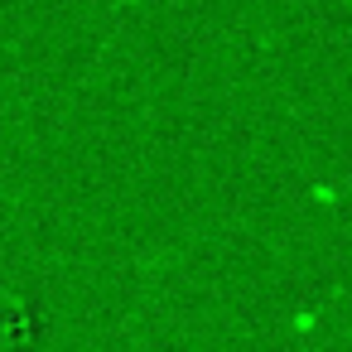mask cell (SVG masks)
Wrapping results in <instances>:
<instances>
[{
    "label": "cell",
    "instance_id": "obj_1",
    "mask_svg": "<svg viewBox=\"0 0 352 352\" xmlns=\"http://www.w3.org/2000/svg\"><path fill=\"white\" fill-rule=\"evenodd\" d=\"M309 198H314V203H323V208H333V203H338V188H333V184H314V188H309Z\"/></svg>",
    "mask_w": 352,
    "mask_h": 352
},
{
    "label": "cell",
    "instance_id": "obj_2",
    "mask_svg": "<svg viewBox=\"0 0 352 352\" xmlns=\"http://www.w3.org/2000/svg\"><path fill=\"white\" fill-rule=\"evenodd\" d=\"M309 328H318V309H314V314H309V309L294 314V333H309Z\"/></svg>",
    "mask_w": 352,
    "mask_h": 352
}]
</instances>
